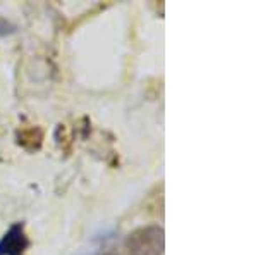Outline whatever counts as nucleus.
Segmentation results:
<instances>
[{
	"instance_id": "f03ea898",
	"label": "nucleus",
	"mask_w": 258,
	"mask_h": 255,
	"mask_svg": "<svg viewBox=\"0 0 258 255\" xmlns=\"http://www.w3.org/2000/svg\"><path fill=\"white\" fill-rule=\"evenodd\" d=\"M30 246L24 223H14L0 238V255H26Z\"/></svg>"
},
{
	"instance_id": "f257e3e1",
	"label": "nucleus",
	"mask_w": 258,
	"mask_h": 255,
	"mask_svg": "<svg viewBox=\"0 0 258 255\" xmlns=\"http://www.w3.org/2000/svg\"><path fill=\"white\" fill-rule=\"evenodd\" d=\"M165 231L160 224H145L133 229L124 240V255H164Z\"/></svg>"
},
{
	"instance_id": "7ed1b4c3",
	"label": "nucleus",
	"mask_w": 258,
	"mask_h": 255,
	"mask_svg": "<svg viewBox=\"0 0 258 255\" xmlns=\"http://www.w3.org/2000/svg\"><path fill=\"white\" fill-rule=\"evenodd\" d=\"M18 31V26L14 23H11L9 19L0 18V38H6V36H11Z\"/></svg>"
}]
</instances>
